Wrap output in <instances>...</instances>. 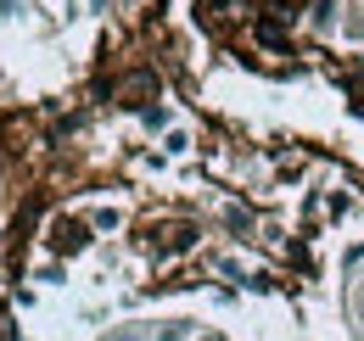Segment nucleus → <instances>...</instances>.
Segmentation results:
<instances>
[{"label": "nucleus", "mask_w": 364, "mask_h": 341, "mask_svg": "<svg viewBox=\"0 0 364 341\" xmlns=\"http://www.w3.org/2000/svg\"><path fill=\"white\" fill-rule=\"evenodd\" d=\"M95 341H146V325H118V330H107Z\"/></svg>", "instance_id": "f257e3e1"}, {"label": "nucleus", "mask_w": 364, "mask_h": 341, "mask_svg": "<svg viewBox=\"0 0 364 341\" xmlns=\"http://www.w3.org/2000/svg\"><path fill=\"white\" fill-rule=\"evenodd\" d=\"M185 336H191V325H185V319H174L168 330H157V341H185Z\"/></svg>", "instance_id": "f03ea898"}, {"label": "nucleus", "mask_w": 364, "mask_h": 341, "mask_svg": "<svg viewBox=\"0 0 364 341\" xmlns=\"http://www.w3.org/2000/svg\"><path fill=\"white\" fill-rule=\"evenodd\" d=\"M23 11V0H0V17H17Z\"/></svg>", "instance_id": "7ed1b4c3"}, {"label": "nucleus", "mask_w": 364, "mask_h": 341, "mask_svg": "<svg viewBox=\"0 0 364 341\" xmlns=\"http://www.w3.org/2000/svg\"><path fill=\"white\" fill-rule=\"evenodd\" d=\"M353 313L364 319V280H359V291H353Z\"/></svg>", "instance_id": "20e7f679"}, {"label": "nucleus", "mask_w": 364, "mask_h": 341, "mask_svg": "<svg viewBox=\"0 0 364 341\" xmlns=\"http://www.w3.org/2000/svg\"><path fill=\"white\" fill-rule=\"evenodd\" d=\"M196 341H225V336H219V330H208V336H196Z\"/></svg>", "instance_id": "39448f33"}, {"label": "nucleus", "mask_w": 364, "mask_h": 341, "mask_svg": "<svg viewBox=\"0 0 364 341\" xmlns=\"http://www.w3.org/2000/svg\"><path fill=\"white\" fill-rule=\"evenodd\" d=\"M359 341H364V336H359Z\"/></svg>", "instance_id": "423d86ee"}]
</instances>
